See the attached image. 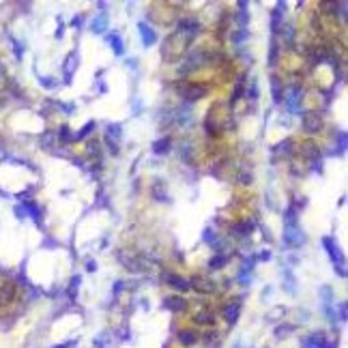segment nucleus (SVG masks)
<instances>
[{
  "instance_id": "1",
  "label": "nucleus",
  "mask_w": 348,
  "mask_h": 348,
  "mask_svg": "<svg viewBox=\"0 0 348 348\" xmlns=\"http://www.w3.org/2000/svg\"><path fill=\"white\" fill-rule=\"evenodd\" d=\"M320 245L325 247L329 260H331V264H333V271L342 277V280H346V256H344V251H342V247H340L338 238L331 236V234H325L320 238Z\"/></svg>"
},
{
  "instance_id": "2",
  "label": "nucleus",
  "mask_w": 348,
  "mask_h": 348,
  "mask_svg": "<svg viewBox=\"0 0 348 348\" xmlns=\"http://www.w3.org/2000/svg\"><path fill=\"white\" fill-rule=\"evenodd\" d=\"M303 88L299 84H292V86H286L284 88V97H282V103L286 108V112L290 116H299L303 112Z\"/></svg>"
},
{
  "instance_id": "3",
  "label": "nucleus",
  "mask_w": 348,
  "mask_h": 348,
  "mask_svg": "<svg viewBox=\"0 0 348 348\" xmlns=\"http://www.w3.org/2000/svg\"><path fill=\"white\" fill-rule=\"evenodd\" d=\"M120 142H122V122H108L106 133H103V144L108 146L110 155H120Z\"/></svg>"
},
{
  "instance_id": "4",
  "label": "nucleus",
  "mask_w": 348,
  "mask_h": 348,
  "mask_svg": "<svg viewBox=\"0 0 348 348\" xmlns=\"http://www.w3.org/2000/svg\"><path fill=\"white\" fill-rule=\"evenodd\" d=\"M307 236H305V230L301 228V224H284V245L288 249H301L305 245Z\"/></svg>"
},
{
  "instance_id": "5",
  "label": "nucleus",
  "mask_w": 348,
  "mask_h": 348,
  "mask_svg": "<svg viewBox=\"0 0 348 348\" xmlns=\"http://www.w3.org/2000/svg\"><path fill=\"white\" fill-rule=\"evenodd\" d=\"M340 340L329 338L325 331H314L301 340V348H338Z\"/></svg>"
},
{
  "instance_id": "6",
  "label": "nucleus",
  "mask_w": 348,
  "mask_h": 348,
  "mask_svg": "<svg viewBox=\"0 0 348 348\" xmlns=\"http://www.w3.org/2000/svg\"><path fill=\"white\" fill-rule=\"evenodd\" d=\"M325 127V120H322V114L318 110H309V112H301V129L303 133L307 135H316L322 131Z\"/></svg>"
},
{
  "instance_id": "7",
  "label": "nucleus",
  "mask_w": 348,
  "mask_h": 348,
  "mask_svg": "<svg viewBox=\"0 0 348 348\" xmlns=\"http://www.w3.org/2000/svg\"><path fill=\"white\" fill-rule=\"evenodd\" d=\"M286 11H288L286 2H277L273 9H271V37L280 35L282 26L286 24Z\"/></svg>"
},
{
  "instance_id": "8",
  "label": "nucleus",
  "mask_w": 348,
  "mask_h": 348,
  "mask_svg": "<svg viewBox=\"0 0 348 348\" xmlns=\"http://www.w3.org/2000/svg\"><path fill=\"white\" fill-rule=\"evenodd\" d=\"M200 32H202V24H200L196 17L185 15L176 22V35H185V37L193 39L196 35H200Z\"/></svg>"
},
{
  "instance_id": "9",
  "label": "nucleus",
  "mask_w": 348,
  "mask_h": 348,
  "mask_svg": "<svg viewBox=\"0 0 348 348\" xmlns=\"http://www.w3.org/2000/svg\"><path fill=\"white\" fill-rule=\"evenodd\" d=\"M116 258H118V262H120L127 271H131V273L144 271V262H142V258H138L135 254H131V251L118 249V251H116Z\"/></svg>"
},
{
  "instance_id": "10",
  "label": "nucleus",
  "mask_w": 348,
  "mask_h": 348,
  "mask_svg": "<svg viewBox=\"0 0 348 348\" xmlns=\"http://www.w3.org/2000/svg\"><path fill=\"white\" fill-rule=\"evenodd\" d=\"M138 35H140L142 48H153V45L159 41L157 30H155V28H153V24H148L146 19H142V22H138Z\"/></svg>"
},
{
  "instance_id": "11",
  "label": "nucleus",
  "mask_w": 348,
  "mask_h": 348,
  "mask_svg": "<svg viewBox=\"0 0 348 348\" xmlns=\"http://www.w3.org/2000/svg\"><path fill=\"white\" fill-rule=\"evenodd\" d=\"M164 282H166V286H170L172 290H176V292H187V290H191V284L187 277L183 275H178V273H174V271H164Z\"/></svg>"
},
{
  "instance_id": "12",
  "label": "nucleus",
  "mask_w": 348,
  "mask_h": 348,
  "mask_svg": "<svg viewBox=\"0 0 348 348\" xmlns=\"http://www.w3.org/2000/svg\"><path fill=\"white\" fill-rule=\"evenodd\" d=\"M77 69H80V52L73 50V52H69L67 58H64V62H62L64 84H71V82H73V75H75Z\"/></svg>"
},
{
  "instance_id": "13",
  "label": "nucleus",
  "mask_w": 348,
  "mask_h": 348,
  "mask_svg": "<svg viewBox=\"0 0 348 348\" xmlns=\"http://www.w3.org/2000/svg\"><path fill=\"white\" fill-rule=\"evenodd\" d=\"M256 226H258V219L256 217H247V219H243V222L232 224L230 226V234L236 236V238H247L251 232L256 230Z\"/></svg>"
},
{
  "instance_id": "14",
  "label": "nucleus",
  "mask_w": 348,
  "mask_h": 348,
  "mask_svg": "<svg viewBox=\"0 0 348 348\" xmlns=\"http://www.w3.org/2000/svg\"><path fill=\"white\" fill-rule=\"evenodd\" d=\"M254 264H256L254 256H247L243 260L241 267H238V271H236V282L241 284V286H245V288L254 282Z\"/></svg>"
},
{
  "instance_id": "15",
  "label": "nucleus",
  "mask_w": 348,
  "mask_h": 348,
  "mask_svg": "<svg viewBox=\"0 0 348 348\" xmlns=\"http://www.w3.org/2000/svg\"><path fill=\"white\" fill-rule=\"evenodd\" d=\"M19 209H22L24 213V217H30L32 222H35L37 226H41L43 224V209L39 206L35 200L28 198V200H22V204H19Z\"/></svg>"
},
{
  "instance_id": "16",
  "label": "nucleus",
  "mask_w": 348,
  "mask_h": 348,
  "mask_svg": "<svg viewBox=\"0 0 348 348\" xmlns=\"http://www.w3.org/2000/svg\"><path fill=\"white\" fill-rule=\"evenodd\" d=\"M206 95H209V86H202V84H185V86L180 88V97H183L185 101H198Z\"/></svg>"
},
{
  "instance_id": "17",
  "label": "nucleus",
  "mask_w": 348,
  "mask_h": 348,
  "mask_svg": "<svg viewBox=\"0 0 348 348\" xmlns=\"http://www.w3.org/2000/svg\"><path fill=\"white\" fill-rule=\"evenodd\" d=\"M241 309H243V303H241V299H232V301H228V303H226V305H224V309H222L224 320L228 322L230 327H232V325H236L238 316H241Z\"/></svg>"
},
{
  "instance_id": "18",
  "label": "nucleus",
  "mask_w": 348,
  "mask_h": 348,
  "mask_svg": "<svg viewBox=\"0 0 348 348\" xmlns=\"http://www.w3.org/2000/svg\"><path fill=\"white\" fill-rule=\"evenodd\" d=\"M103 37H106V41L110 43L114 56H125V39H122V35L118 30H108Z\"/></svg>"
},
{
  "instance_id": "19",
  "label": "nucleus",
  "mask_w": 348,
  "mask_h": 348,
  "mask_svg": "<svg viewBox=\"0 0 348 348\" xmlns=\"http://www.w3.org/2000/svg\"><path fill=\"white\" fill-rule=\"evenodd\" d=\"M90 32H95V35H106L108 28H110V17H108V11H99V15H97L93 22L88 24Z\"/></svg>"
},
{
  "instance_id": "20",
  "label": "nucleus",
  "mask_w": 348,
  "mask_h": 348,
  "mask_svg": "<svg viewBox=\"0 0 348 348\" xmlns=\"http://www.w3.org/2000/svg\"><path fill=\"white\" fill-rule=\"evenodd\" d=\"M202 243L209 245L213 251H224V241H222V236H219L213 228H204V232H202Z\"/></svg>"
},
{
  "instance_id": "21",
  "label": "nucleus",
  "mask_w": 348,
  "mask_h": 348,
  "mask_svg": "<svg viewBox=\"0 0 348 348\" xmlns=\"http://www.w3.org/2000/svg\"><path fill=\"white\" fill-rule=\"evenodd\" d=\"M172 151V140L168 138V135H161L151 144V153L157 155V157H166V155H170Z\"/></svg>"
},
{
  "instance_id": "22",
  "label": "nucleus",
  "mask_w": 348,
  "mask_h": 348,
  "mask_svg": "<svg viewBox=\"0 0 348 348\" xmlns=\"http://www.w3.org/2000/svg\"><path fill=\"white\" fill-rule=\"evenodd\" d=\"M164 309H168V312H174V314L185 312V309H187V301L180 294H170V296H166V299H164Z\"/></svg>"
},
{
  "instance_id": "23",
  "label": "nucleus",
  "mask_w": 348,
  "mask_h": 348,
  "mask_svg": "<svg viewBox=\"0 0 348 348\" xmlns=\"http://www.w3.org/2000/svg\"><path fill=\"white\" fill-rule=\"evenodd\" d=\"M151 196H153V200H157V202H170V193H168V189H166V183L164 180H155V183L151 185Z\"/></svg>"
},
{
  "instance_id": "24",
  "label": "nucleus",
  "mask_w": 348,
  "mask_h": 348,
  "mask_svg": "<svg viewBox=\"0 0 348 348\" xmlns=\"http://www.w3.org/2000/svg\"><path fill=\"white\" fill-rule=\"evenodd\" d=\"M280 54H282L280 39H277V37H271L269 54H267V64H269V67H277V62H280Z\"/></svg>"
},
{
  "instance_id": "25",
  "label": "nucleus",
  "mask_w": 348,
  "mask_h": 348,
  "mask_svg": "<svg viewBox=\"0 0 348 348\" xmlns=\"http://www.w3.org/2000/svg\"><path fill=\"white\" fill-rule=\"evenodd\" d=\"M269 86H271V97H273V103H282V97H284V88H286V84H284L277 75H271L269 77Z\"/></svg>"
},
{
  "instance_id": "26",
  "label": "nucleus",
  "mask_w": 348,
  "mask_h": 348,
  "mask_svg": "<svg viewBox=\"0 0 348 348\" xmlns=\"http://www.w3.org/2000/svg\"><path fill=\"white\" fill-rule=\"evenodd\" d=\"M230 262V254H226V251H215V254L211 256V260H209V271H219V269H224L226 264Z\"/></svg>"
},
{
  "instance_id": "27",
  "label": "nucleus",
  "mask_w": 348,
  "mask_h": 348,
  "mask_svg": "<svg viewBox=\"0 0 348 348\" xmlns=\"http://www.w3.org/2000/svg\"><path fill=\"white\" fill-rule=\"evenodd\" d=\"M189 284H191V288H196V290H200V292H204V294H211V292H215V290H217L215 282L206 280V277H196V280H189Z\"/></svg>"
},
{
  "instance_id": "28",
  "label": "nucleus",
  "mask_w": 348,
  "mask_h": 348,
  "mask_svg": "<svg viewBox=\"0 0 348 348\" xmlns=\"http://www.w3.org/2000/svg\"><path fill=\"white\" fill-rule=\"evenodd\" d=\"M236 22H238V28H247L249 26V2H245V0H241V2H236Z\"/></svg>"
},
{
  "instance_id": "29",
  "label": "nucleus",
  "mask_w": 348,
  "mask_h": 348,
  "mask_svg": "<svg viewBox=\"0 0 348 348\" xmlns=\"http://www.w3.org/2000/svg\"><path fill=\"white\" fill-rule=\"evenodd\" d=\"M200 335L193 329H180L178 331V344L180 346H196Z\"/></svg>"
},
{
  "instance_id": "30",
  "label": "nucleus",
  "mask_w": 348,
  "mask_h": 348,
  "mask_svg": "<svg viewBox=\"0 0 348 348\" xmlns=\"http://www.w3.org/2000/svg\"><path fill=\"white\" fill-rule=\"evenodd\" d=\"M333 142H335V155L338 157H342V155L346 153V148H348V133L344 131V129H340V131H335V135H333Z\"/></svg>"
},
{
  "instance_id": "31",
  "label": "nucleus",
  "mask_w": 348,
  "mask_h": 348,
  "mask_svg": "<svg viewBox=\"0 0 348 348\" xmlns=\"http://www.w3.org/2000/svg\"><path fill=\"white\" fill-rule=\"evenodd\" d=\"M282 275H284V290H286L288 294H296V284L299 282H296V277L292 275V269L286 267V271H284Z\"/></svg>"
},
{
  "instance_id": "32",
  "label": "nucleus",
  "mask_w": 348,
  "mask_h": 348,
  "mask_svg": "<svg viewBox=\"0 0 348 348\" xmlns=\"http://www.w3.org/2000/svg\"><path fill=\"white\" fill-rule=\"evenodd\" d=\"M243 97L247 101H251V103H256L258 99H260V88H258V80L256 77H251V82L245 86V93H243Z\"/></svg>"
},
{
  "instance_id": "33",
  "label": "nucleus",
  "mask_w": 348,
  "mask_h": 348,
  "mask_svg": "<svg viewBox=\"0 0 348 348\" xmlns=\"http://www.w3.org/2000/svg\"><path fill=\"white\" fill-rule=\"evenodd\" d=\"M95 129H97V122H95V120H88L86 125L82 127V129H77V131H73V142H82V140H86L88 135H93Z\"/></svg>"
},
{
  "instance_id": "34",
  "label": "nucleus",
  "mask_w": 348,
  "mask_h": 348,
  "mask_svg": "<svg viewBox=\"0 0 348 348\" xmlns=\"http://www.w3.org/2000/svg\"><path fill=\"white\" fill-rule=\"evenodd\" d=\"M243 93H245V75H238L236 77V88L232 90V97H230V106H236V103L243 99Z\"/></svg>"
},
{
  "instance_id": "35",
  "label": "nucleus",
  "mask_w": 348,
  "mask_h": 348,
  "mask_svg": "<svg viewBox=\"0 0 348 348\" xmlns=\"http://www.w3.org/2000/svg\"><path fill=\"white\" fill-rule=\"evenodd\" d=\"M292 146H294L292 138H286V140H282L280 144H275L271 148V153L273 155H292Z\"/></svg>"
},
{
  "instance_id": "36",
  "label": "nucleus",
  "mask_w": 348,
  "mask_h": 348,
  "mask_svg": "<svg viewBox=\"0 0 348 348\" xmlns=\"http://www.w3.org/2000/svg\"><path fill=\"white\" fill-rule=\"evenodd\" d=\"M80 286H82V275H73L69 280V286H67V294H69L71 301L77 299V290H80Z\"/></svg>"
},
{
  "instance_id": "37",
  "label": "nucleus",
  "mask_w": 348,
  "mask_h": 348,
  "mask_svg": "<svg viewBox=\"0 0 348 348\" xmlns=\"http://www.w3.org/2000/svg\"><path fill=\"white\" fill-rule=\"evenodd\" d=\"M247 39H249V30L247 28H234V32H232V43H234L236 48H243Z\"/></svg>"
},
{
  "instance_id": "38",
  "label": "nucleus",
  "mask_w": 348,
  "mask_h": 348,
  "mask_svg": "<svg viewBox=\"0 0 348 348\" xmlns=\"http://www.w3.org/2000/svg\"><path fill=\"white\" fill-rule=\"evenodd\" d=\"M348 320V307H346V303L342 301V303H335V325H344V322Z\"/></svg>"
},
{
  "instance_id": "39",
  "label": "nucleus",
  "mask_w": 348,
  "mask_h": 348,
  "mask_svg": "<svg viewBox=\"0 0 348 348\" xmlns=\"http://www.w3.org/2000/svg\"><path fill=\"white\" fill-rule=\"evenodd\" d=\"M56 138L62 142V144H73V131L69 129V125H62L60 129H58Z\"/></svg>"
},
{
  "instance_id": "40",
  "label": "nucleus",
  "mask_w": 348,
  "mask_h": 348,
  "mask_svg": "<svg viewBox=\"0 0 348 348\" xmlns=\"http://www.w3.org/2000/svg\"><path fill=\"white\" fill-rule=\"evenodd\" d=\"M280 32H282V39H284V43H286V45L294 43V26L292 24H284Z\"/></svg>"
},
{
  "instance_id": "41",
  "label": "nucleus",
  "mask_w": 348,
  "mask_h": 348,
  "mask_svg": "<svg viewBox=\"0 0 348 348\" xmlns=\"http://www.w3.org/2000/svg\"><path fill=\"white\" fill-rule=\"evenodd\" d=\"M39 84H41L43 88H50V90L60 86V82H58L56 77H52V75H41V77H39Z\"/></svg>"
},
{
  "instance_id": "42",
  "label": "nucleus",
  "mask_w": 348,
  "mask_h": 348,
  "mask_svg": "<svg viewBox=\"0 0 348 348\" xmlns=\"http://www.w3.org/2000/svg\"><path fill=\"white\" fill-rule=\"evenodd\" d=\"M193 320H196L198 325H213V322H215V316H213L211 312H202V314H196Z\"/></svg>"
},
{
  "instance_id": "43",
  "label": "nucleus",
  "mask_w": 348,
  "mask_h": 348,
  "mask_svg": "<svg viewBox=\"0 0 348 348\" xmlns=\"http://www.w3.org/2000/svg\"><path fill=\"white\" fill-rule=\"evenodd\" d=\"M294 331V325H286V322H284V325H280V327H275V338L277 340H282L284 335H288V333H292Z\"/></svg>"
},
{
  "instance_id": "44",
  "label": "nucleus",
  "mask_w": 348,
  "mask_h": 348,
  "mask_svg": "<svg viewBox=\"0 0 348 348\" xmlns=\"http://www.w3.org/2000/svg\"><path fill=\"white\" fill-rule=\"evenodd\" d=\"M254 260H256V262H269V260H273V251H271V249H260V251H256V254H254Z\"/></svg>"
},
{
  "instance_id": "45",
  "label": "nucleus",
  "mask_w": 348,
  "mask_h": 348,
  "mask_svg": "<svg viewBox=\"0 0 348 348\" xmlns=\"http://www.w3.org/2000/svg\"><path fill=\"white\" fill-rule=\"evenodd\" d=\"M108 335H110V331H101L99 335H95V340H93V344H95V348H106V344H108Z\"/></svg>"
},
{
  "instance_id": "46",
  "label": "nucleus",
  "mask_w": 348,
  "mask_h": 348,
  "mask_svg": "<svg viewBox=\"0 0 348 348\" xmlns=\"http://www.w3.org/2000/svg\"><path fill=\"white\" fill-rule=\"evenodd\" d=\"M290 204H292L294 209L301 213V211H305V209H307L309 200H307V196H299V198H294V200H292V202H290Z\"/></svg>"
},
{
  "instance_id": "47",
  "label": "nucleus",
  "mask_w": 348,
  "mask_h": 348,
  "mask_svg": "<svg viewBox=\"0 0 348 348\" xmlns=\"http://www.w3.org/2000/svg\"><path fill=\"white\" fill-rule=\"evenodd\" d=\"M11 48H13V52H15V58H17V60H19V58H22L24 56V43L22 41H17V39H13L11 37Z\"/></svg>"
},
{
  "instance_id": "48",
  "label": "nucleus",
  "mask_w": 348,
  "mask_h": 348,
  "mask_svg": "<svg viewBox=\"0 0 348 348\" xmlns=\"http://www.w3.org/2000/svg\"><path fill=\"white\" fill-rule=\"evenodd\" d=\"M82 26H84V15H82V13H75V15H73V19H71V28L80 30Z\"/></svg>"
},
{
  "instance_id": "49",
  "label": "nucleus",
  "mask_w": 348,
  "mask_h": 348,
  "mask_svg": "<svg viewBox=\"0 0 348 348\" xmlns=\"http://www.w3.org/2000/svg\"><path fill=\"white\" fill-rule=\"evenodd\" d=\"M238 180H241V185H249L251 180H254V174H251V172H243V174H238Z\"/></svg>"
},
{
  "instance_id": "50",
  "label": "nucleus",
  "mask_w": 348,
  "mask_h": 348,
  "mask_svg": "<svg viewBox=\"0 0 348 348\" xmlns=\"http://www.w3.org/2000/svg\"><path fill=\"white\" fill-rule=\"evenodd\" d=\"M64 30H67V24L58 19V28H56V32H54V37H56V39H62V37H64Z\"/></svg>"
},
{
  "instance_id": "51",
  "label": "nucleus",
  "mask_w": 348,
  "mask_h": 348,
  "mask_svg": "<svg viewBox=\"0 0 348 348\" xmlns=\"http://www.w3.org/2000/svg\"><path fill=\"white\" fill-rule=\"evenodd\" d=\"M122 290H125V282H122V280H116L114 286H112V292H114V294H120Z\"/></svg>"
},
{
  "instance_id": "52",
  "label": "nucleus",
  "mask_w": 348,
  "mask_h": 348,
  "mask_svg": "<svg viewBox=\"0 0 348 348\" xmlns=\"http://www.w3.org/2000/svg\"><path fill=\"white\" fill-rule=\"evenodd\" d=\"M97 269H99V264H97V260H86V271H88V273H95Z\"/></svg>"
},
{
  "instance_id": "53",
  "label": "nucleus",
  "mask_w": 348,
  "mask_h": 348,
  "mask_svg": "<svg viewBox=\"0 0 348 348\" xmlns=\"http://www.w3.org/2000/svg\"><path fill=\"white\" fill-rule=\"evenodd\" d=\"M77 344V340H69V342H64V344H58V346H52V348H73Z\"/></svg>"
},
{
  "instance_id": "54",
  "label": "nucleus",
  "mask_w": 348,
  "mask_h": 348,
  "mask_svg": "<svg viewBox=\"0 0 348 348\" xmlns=\"http://www.w3.org/2000/svg\"><path fill=\"white\" fill-rule=\"evenodd\" d=\"M127 67H129V69H138V58H129V60H127Z\"/></svg>"
},
{
  "instance_id": "55",
  "label": "nucleus",
  "mask_w": 348,
  "mask_h": 348,
  "mask_svg": "<svg viewBox=\"0 0 348 348\" xmlns=\"http://www.w3.org/2000/svg\"><path fill=\"white\" fill-rule=\"evenodd\" d=\"M271 294H273V288H271V286L262 290V299H267V296H271Z\"/></svg>"
}]
</instances>
